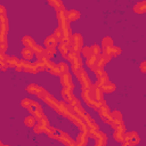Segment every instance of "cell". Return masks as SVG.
<instances>
[{
	"instance_id": "25",
	"label": "cell",
	"mask_w": 146,
	"mask_h": 146,
	"mask_svg": "<svg viewBox=\"0 0 146 146\" xmlns=\"http://www.w3.org/2000/svg\"><path fill=\"white\" fill-rule=\"evenodd\" d=\"M133 11L137 14H145L146 11V2L145 1H140L137 5L133 6Z\"/></svg>"
},
{
	"instance_id": "4",
	"label": "cell",
	"mask_w": 146,
	"mask_h": 146,
	"mask_svg": "<svg viewBox=\"0 0 146 146\" xmlns=\"http://www.w3.org/2000/svg\"><path fill=\"white\" fill-rule=\"evenodd\" d=\"M108 124H111V127L114 130H120V131H127L125 125L123 123V119L122 115L119 111H112L111 112V120L108 122Z\"/></svg>"
},
{
	"instance_id": "19",
	"label": "cell",
	"mask_w": 146,
	"mask_h": 146,
	"mask_svg": "<svg viewBox=\"0 0 146 146\" xmlns=\"http://www.w3.org/2000/svg\"><path fill=\"white\" fill-rule=\"evenodd\" d=\"M59 43V40L54 35V33L51 35H49L46 40H44V47L48 48V47H56L57 44Z\"/></svg>"
},
{
	"instance_id": "31",
	"label": "cell",
	"mask_w": 146,
	"mask_h": 146,
	"mask_svg": "<svg viewBox=\"0 0 146 146\" xmlns=\"http://www.w3.org/2000/svg\"><path fill=\"white\" fill-rule=\"evenodd\" d=\"M125 131H120V130H114V139L117 141V143H121L123 141V135H124Z\"/></svg>"
},
{
	"instance_id": "18",
	"label": "cell",
	"mask_w": 146,
	"mask_h": 146,
	"mask_svg": "<svg viewBox=\"0 0 146 146\" xmlns=\"http://www.w3.org/2000/svg\"><path fill=\"white\" fill-rule=\"evenodd\" d=\"M103 54H106L111 57H116L121 54V48L119 47H115L114 44L111 46V47H107V48H103Z\"/></svg>"
},
{
	"instance_id": "14",
	"label": "cell",
	"mask_w": 146,
	"mask_h": 146,
	"mask_svg": "<svg viewBox=\"0 0 146 146\" xmlns=\"http://www.w3.org/2000/svg\"><path fill=\"white\" fill-rule=\"evenodd\" d=\"M95 74H96V76H97V81H96V86H98V87H100L103 83H105L106 81H108V76H107V73L103 70V68H96L95 71Z\"/></svg>"
},
{
	"instance_id": "20",
	"label": "cell",
	"mask_w": 146,
	"mask_h": 146,
	"mask_svg": "<svg viewBox=\"0 0 146 146\" xmlns=\"http://www.w3.org/2000/svg\"><path fill=\"white\" fill-rule=\"evenodd\" d=\"M100 89H102L103 92H113V91L116 89V86H115L113 82H111V81L108 80V81H106L105 83H103V84L100 86Z\"/></svg>"
},
{
	"instance_id": "5",
	"label": "cell",
	"mask_w": 146,
	"mask_h": 146,
	"mask_svg": "<svg viewBox=\"0 0 146 146\" xmlns=\"http://www.w3.org/2000/svg\"><path fill=\"white\" fill-rule=\"evenodd\" d=\"M48 136H49L50 138H55V139L59 140L60 143H63V144H65V145H74V144H75V141H73V139H71V137H70L67 133H65V132L62 131V130L55 129V128H51V130H50V132L48 133Z\"/></svg>"
},
{
	"instance_id": "32",
	"label": "cell",
	"mask_w": 146,
	"mask_h": 146,
	"mask_svg": "<svg viewBox=\"0 0 146 146\" xmlns=\"http://www.w3.org/2000/svg\"><path fill=\"white\" fill-rule=\"evenodd\" d=\"M111 46H113V40H112V38L105 36V38L102 40V48H107V47H111Z\"/></svg>"
},
{
	"instance_id": "3",
	"label": "cell",
	"mask_w": 146,
	"mask_h": 146,
	"mask_svg": "<svg viewBox=\"0 0 146 146\" xmlns=\"http://www.w3.org/2000/svg\"><path fill=\"white\" fill-rule=\"evenodd\" d=\"M22 42H23V44H24L26 48L31 49V50L36 55V58H38V59H40V58L44 57L46 49H43L42 47H40L39 44H36V43H35V41H34L31 36L25 35V36L22 39Z\"/></svg>"
},
{
	"instance_id": "28",
	"label": "cell",
	"mask_w": 146,
	"mask_h": 146,
	"mask_svg": "<svg viewBox=\"0 0 146 146\" xmlns=\"http://www.w3.org/2000/svg\"><path fill=\"white\" fill-rule=\"evenodd\" d=\"M18 58L17 57H15V56H10V57H7V59H6V63H7V65H8V67H16V65L18 64Z\"/></svg>"
},
{
	"instance_id": "21",
	"label": "cell",
	"mask_w": 146,
	"mask_h": 146,
	"mask_svg": "<svg viewBox=\"0 0 146 146\" xmlns=\"http://www.w3.org/2000/svg\"><path fill=\"white\" fill-rule=\"evenodd\" d=\"M86 64H87V66L94 72V71L97 68V56L92 55V56L88 57L87 60H86Z\"/></svg>"
},
{
	"instance_id": "1",
	"label": "cell",
	"mask_w": 146,
	"mask_h": 146,
	"mask_svg": "<svg viewBox=\"0 0 146 146\" xmlns=\"http://www.w3.org/2000/svg\"><path fill=\"white\" fill-rule=\"evenodd\" d=\"M7 11L6 8L0 5V49L6 51L7 49Z\"/></svg>"
},
{
	"instance_id": "7",
	"label": "cell",
	"mask_w": 146,
	"mask_h": 146,
	"mask_svg": "<svg viewBox=\"0 0 146 146\" xmlns=\"http://www.w3.org/2000/svg\"><path fill=\"white\" fill-rule=\"evenodd\" d=\"M81 96H82V99L84 100V103H86L89 107H91V108H94V110H98V107H99L100 104H102V103L97 102L96 99H94V98L91 97V95H90V92H89V88L82 89Z\"/></svg>"
},
{
	"instance_id": "24",
	"label": "cell",
	"mask_w": 146,
	"mask_h": 146,
	"mask_svg": "<svg viewBox=\"0 0 146 146\" xmlns=\"http://www.w3.org/2000/svg\"><path fill=\"white\" fill-rule=\"evenodd\" d=\"M21 55L23 56V59H25V60H31V59L33 58V56H34V52H33L31 49L24 47V48L22 49V51H21Z\"/></svg>"
},
{
	"instance_id": "15",
	"label": "cell",
	"mask_w": 146,
	"mask_h": 146,
	"mask_svg": "<svg viewBox=\"0 0 146 146\" xmlns=\"http://www.w3.org/2000/svg\"><path fill=\"white\" fill-rule=\"evenodd\" d=\"M44 70H46L48 73L52 74V75H60V71H59L58 65L55 64V63H52V62H50L49 59L44 63Z\"/></svg>"
},
{
	"instance_id": "12",
	"label": "cell",
	"mask_w": 146,
	"mask_h": 146,
	"mask_svg": "<svg viewBox=\"0 0 146 146\" xmlns=\"http://www.w3.org/2000/svg\"><path fill=\"white\" fill-rule=\"evenodd\" d=\"M97 111H98L99 116L102 117V120H103L104 122L108 123L110 120H111V110H110V107H108L105 103H102Z\"/></svg>"
},
{
	"instance_id": "26",
	"label": "cell",
	"mask_w": 146,
	"mask_h": 146,
	"mask_svg": "<svg viewBox=\"0 0 146 146\" xmlns=\"http://www.w3.org/2000/svg\"><path fill=\"white\" fill-rule=\"evenodd\" d=\"M62 96H63V98H64V100L65 102H71L72 100V98H73V94H72V90L71 89H67V88H63V90H62Z\"/></svg>"
},
{
	"instance_id": "33",
	"label": "cell",
	"mask_w": 146,
	"mask_h": 146,
	"mask_svg": "<svg viewBox=\"0 0 146 146\" xmlns=\"http://www.w3.org/2000/svg\"><path fill=\"white\" fill-rule=\"evenodd\" d=\"M81 55L82 56H84L86 58H88V57H90V56H92V51H91V47H82V49H81Z\"/></svg>"
},
{
	"instance_id": "13",
	"label": "cell",
	"mask_w": 146,
	"mask_h": 146,
	"mask_svg": "<svg viewBox=\"0 0 146 146\" xmlns=\"http://www.w3.org/2000/svg\"><path fill=\"white\" fill-rule=\"evenodd\" d=\"M39 98H41V99H42V100H43L48 106H50V107H51V108H54V110H56V107L58 106V103H59V102H58L54 96H51L50 94H48L46 90H44V92H43Z\"/></svg>"
},
{
	"instance_id": "23",
	"label": "cell",
	"mask_w": 146,
	"mask_h": 146,
	"mask_svg": "<svg viewBox=\"0 0 146 146\" xmlns=\"http://www.w3.org/2000/svg\"><path fill=\"white\" fill-rule=\"evenodd\" d=\"M88 138H89V136H88V133L87 132H80L79 133V136L76 137V141H75V145H86L87 144V141H88Z\"/></svg>"
},
{
	"instance_id": "6",
	"label": "cell",
	"mask_w": 146,
	"mask_h": 146,
	"mask_svg": "<svg viewBox=\"0 0 146 146\" xmlns=\"http://www.w3.org/2000/svg\"><path fill=\"white\" fill-rule=\"evenodd\" d=\"M73 72H74V74H75V76L78 78L79 82L82 84V89H87V88H89V87L91 86L90 79H89L88 74L86 73V71L82 68V66H81V67H79L78 70L73 71Z\"/></svg>"
},
{
	"instance_id": "27",
	"label": "cell",
	"mask_w": 146,
	"mask_h": 146,
	"mask_svg": "<svg viewBox=\"0 0 146 146\" xmlns=\"http://www.w3.org/2000/svg\"><path fill=\"white\" fill-rule=\"evenodd\" d=\"M67 18H68L70 22H71V21H76V19H79V18H80V11L74 10V9L67 11Z\"/></svg>"
},
{
	"instance_id": "30",
	"label": "cell",
	"mask_w": 146,
	"mask_h": 146,
	"mask_svg": "<svg viewBox=\"0 0 146 146\" xmlns=\"http://www.w3.org/2000/svg\"><path fill=\"white\" fill-rule=\"evenodd\" d=\"M36 119L32 115V116H26L25 117V120H24V124L25 125H27V127H31V128H33L35 124H36Z\"/></svg>"
},
{
	"instance_id": "17",
	"label": "cell",
	"mask_w": 146,
	"mask_h": 146,
	"mask_svg": "<svg viewBox=\"0 0 146 146\" xmlns=\"http://www.w3.org/2000/svg\"><path fill=\"white\" fill-rule=\"evenodd\" d=\"M26 90H27L30 94H33V95H35V96H38V97H40V96L44 92V89H43L42 87L35 84V83L29 84V86L26 87Z\"/></svg>"
},
{
	"instance_id": "9",
	"label": "cell",
	"mask_w": 146,
	"mask_h": 146,
	"mask_svg": "<svg viewBox=\"0 0 146 146\" xmlns=\"http://www.w3.org/2000/svg\"><path fill=\"white\" fill-rule=\"evenodd\" d=\"M139 141H140V139H139V136H138V133L137 132H135V131H130V132H124V135H123V141H122V144L124 145V146H131V145H137V144H139Z\"/></svg>"
},
{
	"instance_id": "34",
	"label": "cell",
	"mask_w": 146,
	"mask_h": 146,
	"mask_svg": "<svg viewBox=\"0 0 146 146\" xmlns=\"http://www.w3.org/2000/svg\"><path fill=\"white\" fill-rule=\"evenodd\" d=\"M58 67H59V71H60V74H64V73H68L70 71V67L66 63H59L58 64Z\"/></svg>"
},
{
	"instance_id": "29",
	"label": "cell",
	"mask_w": 146,
	"mask_h": 146,
	"mask_svg": "<svg viewBox=\"0 0 146 146\" xmlns=\"http://www.w3.org/2000/svg\"><path fill=\"white\" fill-rule=\"evenodd\" d=\"M56 54V47H48L46 48V52H44V58L47 59H50L55 56Z\"/></svg>"
},
{
	"instance_id": "16",
	"label": "cell",
	"mask_w": 146,
	"mask_h": 146,
	"mask_svg": "<svg viewBox=\"0 0 146 146\" xmlns=\"http://www.w3.org/2000/svg\"><path fill=\"white\" fill-rule=\"evenodd\" d=\"M59 76H60V83L63 84V88H67V89L73 90L74 86H73L72 78H71L70 73H64V74H60Z\"/></svg>"
},
{
	"instance_id": "2",
	"label": "cell",
	"mask_w": 146,
	"mask_h": 146,
	"mask_svg": "<svg viewBox=\"0 0 146 146\" xmlns=\"http://www.w3.org/2000/svg\"><path fill=\"white\" fill-rule=\"evenodd\" d=\"M21 105H22L23 107L27 108V110L30 111V113H31L36 120H39L40 117H42V116L44 115V114H43V111H42V107H41L36 102H34V100H32V99L25 98V99L22 100Z\"/></svg>"
},
{
	"instance_id": "37",
	"label": "cell",
	"mask_w": 146,
	"mask_h": 146,
	"mask_svg": "<svg viewBox=\"0 0 146 146\" xmlns=\"http://www.w3.org/2000/svg\"><path fill=\"white\" fill-rule=\"evenodd\" d=\"M139 68H140V71H141L143 73H145V72H146V62H145V60L140 63V66H139Z\"/></svg>"
},
{
	"instance_id": "10",
	"label": "cell",
	"mask_w": 146,
	"mask_h": 146,
	"mask_svg": "<svg viewBox=\"0 0 146 146\" xmlns=\"http://www.w3.org/2000/svg\"><path fill=\"white\" fill-rule=\"evenodd\" d=\"M67 60L71 63V67H72V71H75L78 70L79 67L82 66V58L79 54L76 52H73L72 50L70 51L68 56H67Z\"/></svg>"
},
{
	"instance_id": "22",
	"label": "cell",
	"mask_w": 146,
	"mask_h": 146,
	"mask_svg": "<svg viewBox=\"0 0 146 146\" xmlns=\"http://www.w3.org/2000/svg\"><path fill=\"white\" fill-rule=\"evenodd\" d=\"M58 50H59V52L63 55V57H65V58L67 59V56H68V54H70V51H71V47L67 46V44H65V43L59 42V43H58Z\"/></svg>"
},
{
	"instance_id": "36",
	"label": "cell",
	"mask_w": 146,
	"mask_h": 146,
	"mask_svg": "<svg viewBox=\"0 0 146 146\" xmlns=\"http://www.w3.org/2000/svg\"><path fill=\"white\" fill-rule=\"evenodd\" d=\"M7 55H5V51H2L1 49H0V62H6V59H7Z\"/></svg>"
},
{
	"instance_id": "11",
	"label": "cell",
	"mask_w": 146,
	"mask_h": 146,
	"mask_svg": "<svg viewBox=\"0 0 146 146\" xmlns=\"http://www.w3.org/2000/svg\"><path fill=\"white\" fill-rule=\"evenodd\" d=\"M88 136L95 139V144H96L97 146H103V145H105L106 141H107L106 135L103 133L102 131H99L98 129L95 130V131H92V132H88Z\"/></svg>"
},
{
	"instance_id": "35",
	"label": "cell",
	"mask_w": 146,
	"mask_h": 146,
	"mask_svg": "<svg viewBox=\"0 0 146 146\" xmlns=\"http://www.w3.org/2000/svg\"><path fill=\"white\" fill-rule=\"evenodd\" d=\"M91 51H92V55L98 56L100 54V47L98 44H94V46H91Z\"/></svg>"
},
{
	"instance_id": "8",
	"label": "cell",
	"mask_w": 146,
	"mask_h": 146,
	"mask_svg": "<svg viewBox=\"0 0 146 146\" xmlns=\"http://www.w3.org/2000/svg\"><path fill=\"white\" fill-rule=\"evenodd\" d=\"M82 46H83V39H82L81 34H79V33L72 34V38H71V50L73 52L80 54V51L82 49Z\"/></svg>"
}]
</instances>
